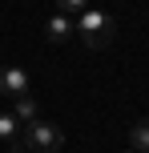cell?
I'll list each match as a JSON object with an SVG mask.
<instances>
[{
  "label": "cell",
  "instance_id": "9c48e42d",
  "mask_svg": "<svg viewBox=\"0 0 149 153\" xmlns=\"http://www.w3.org/2000/svg\"><path fill=\"white\" fill-rule=\"evenodd\" d=\"M129 153H137V149H129Z\"/></svg>",
  "mask_w": 149,
  "mask_h": 153
},
{
  "label": "cell",
  "instance_id": "6da1fadb",
  "mask_svg": "<svg viewBox=\"0 0 149 153\" xmlns=\"http://www.w3.org/2000/svg\"><path fill=\"white\" fill-rule=\"evenodd\" d=\"M73 32L85 40V48H109L113 36H117V20H113V12H105V8H85V12L73 20Z\"/></svg>",
  "mask_w": 149,
  "mask_h": 153
},
{
  "label": "cell",
  "instance_id": "ba28073f",
  "mask_svg": "<svg viewBox=\"0 0 149 153\" xmlns=\"http://www.w3.org/2000/svg\"><path fill=\"white\" fill-rule=\"evenodd\" d=\"M61 4V12H85V8H93V0H56Z\"/></svg>",
  "mask_w": 149,
  "mask_h": 153
},
{
  "label": "cell",
  "instance_id": "277c9868",
  "mask_svg": "<svg viewBox=\"0 0 149 153\" xmlns=\"http://www.w3.org/2000/svg\"><path fill=\"white\" fill-rule=\"evenodd\" d=\"M0 145H4L8 153H16L24 145V133H20V121H16L12 113H0Z\"/></svg>",
  "mask_w": 149,
  "mask_h": 153
},
{
  "label": "cell",
  "instance_id": "8992f818",
  "mask_svg": "<svg viewBox=\"0 0 149 153\" xmlns=\"http://www.w3.org/2000/svg\"><path fill=\"white\" fill-rule=\"evenodd\" d=\"M12 117H16L20 125H28V121H36V117H40V109H36V101L24 93V97H16V101H12Z\"/></svg>",
  "mask_w": 149,
  "mask_h": 153
},
{
  "label": "cell",
  "instance_id": "7a4b0ae2",
  "mask_svg": "<svg viewBox=\"0 0 149 153\" xmlns=\"http://www.w3.org/2000/svg\"><path fill=\"white\" fill-rule=\"evenodd\" d=\"M61 145H64L61 125L40 121V117L24 125V149H32V153H61Z\"/></svg>",
  "mask_w": 149,
  "mask_h": 153
},
{
  "label": "cell",
  "instance_id": "3957f363",
  "mask_svg": "<svg viewBox=\"0 0 149 153\" xmlns=\"http://www.w3.org/2000/svg\"><path fill=\"white\" fill-rule=\"evenodd\" d=\"M28 93V73L24 69H16V65H4L0 69V97H24Z\"/></svg>",
  "mask_w": 149,
  "mask_h": 153
},
{
  "label": "cell",
  "instance_id": "5b68a950",
  "mask_svg": "<svg viewBox=\"0 0 149 153\" xmlns=\"http://www.w3.org/2000/svg\"><path fill=\"white\" fill-rule=\"evenodd\" d=\"M44 36L53 40V45H69V40H73V20H69V12H53V16H48Z\"/></svg>",
  "mask_w": 149,
  "mask_h": 153
},
{
  "label": "cell",
  "instance_id": "52a82bcc",
  "mask_svg": "<svg viewBox=\"0 0 149 153\" xmlns=\"http://www.w3.org/2000/svg\"><path fill=\"white\" fill-rule=\"evenodd\" d=\"M129 149L137 153H149V117H141V121L129 129Z\"/></svg>",
  "mask_w": 149,
  "mask_h": 153
}]
</instances>
